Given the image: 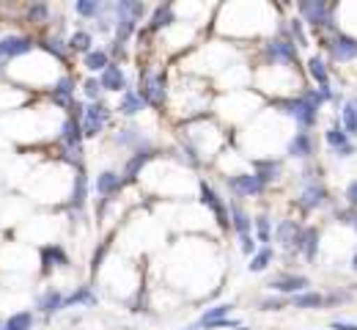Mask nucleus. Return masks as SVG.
Here are the masks:
<instances>
[{"instance_id": "obj_1", "label": "nucleus", "mask_w": 357, "mask_h": 330, "mask_svg": "<svg viewBox=\"0 0 357 330\" xmlns=\"http://www.w3.org/2000/svg\"><path fill=\"white\" fill-rule=\"evenodd\" d=\"M269 110L286 121H291L297 130L311 133L319 124V105H313L311 99H305L303 94H289V96H275L269 99Z\"/></svg>"}, {"instance_id": "obj_2", "label": "nucleus", "mask_w": 357, "mask_h": 330, "mask_svg": "<svg viewBox=\"0 0 357 330\" xmlns=\"http://www.w3.org/2000/svg\"><path fill=\"white\" fill-rule=\"evenodd\" d=\"M140 99L146 102V107L154 110H165L171 102V83H168V72L165 69H143L137 77V89Z\"/></svg>"}, {"instance_id": "obj_3", "label": "nucleus", "mask_w": 357, "mask_h": 330, "mask_svg": "<svg viewBox=\"0 0 357 330\" xmlns=\"http://www.w3.org/2000/svg\"><path fill=\"white\" fill-rule=\"evenodd\" d=\"M223 185L231 193V201H248V198H261L267 195L269 188L253 174V171H236V174H223Z\"/></svg>"}, {"instance_id": "obj_4", "label": "nucleus", "mask_w": 357, "mask_h": 330, "mask_svg": "<svg viewBox=\"0 0 357 330\" xmlns=\"http://www.w3.org/2000/svg\"><path fill=\"white\" fill-rule=\"evenodd\" d=\"M261 66H289L300 69V50L294 47L289 39L269 36L261 42Z\"/></svg>"}, {"instance_id": "obj_5", "label": "nucleus", "mask_w": 357, "mask_h": 330, "mask_svg": "<svg viewBox=\"0 0 357 330\" xmlns=\"http://www.w3.org/2000/svg\"><path fill=\"white\" fill-rule=\"evenodd\" d=\"M110 116H113V107H107L105 102H86L83 107V116H80V130H83V138H99L107 124H110Z\"/></svg>"}, {"instance_id": "obj_6", "label": "nucleus", "mask_w": 357, "mask_h": 330, "mask_svg": "<svg viewBox=\"0 0 357 330\" xmlns=\"http://www.w3.org/2000/svg\"><path fill=\"white\" fill-rule=\"evenodd\" d=\"M264 286H267L269 294L275 292L280 297H294V294L311 289V278L303 276V273H294V270H278L275 276H269L264 281Z\"/></svg>"}, {"instance_id": "obj_7", "label": "nucleus", "mask_w": 357, "mask_h": 330, "mask_svg": "<svg viewBox=\"0 0 357 330\" xmlns=\"http://www.w3.org/2000/svg\"><path fill=\"white\" fill-rule=\"evenodd\" d=\"M160 157V146L157 143H149V146H143V149H137L132 154H127V160H124V165H121V182H124V188L127 185H135L137 179H140V174L146 171V165L151 163V160H157Z\"/></svg>"}, {"instance_id": "obj_8", "label": "nucleus", "mask_w": 357, "mask_h": 330, "mask_svg": "<svg viewBox=\"0 0 357 330\" xmlns=\"http://www.w3.org/2000/svg\"><path fill=\"white\" fill-rule=\"evenodd\" d=\"M198 201L212 212L215 223L220 226V232H228L231 229V218H228V201L218 190L212 188L206 179H198Z\"/></svg>"}, {"instance_id": "obj_9", "label": "nucleus", "mask_w": 357, "mask_h": 330, "mask_svg": "<svg viewBox=\"0 0 357 330\" xmlns=\"http://www.w3.org/2000/svg\"><path fill=\"white\" fill-rule=\"evenodd\" d=\"M333 204V198H330V190L324 188L321 182H313V185H305V188H300L297 193V198H294V207H297V212L300 215H313V212H319V209H324V207H330Z\"/></svg>"}, {"instance_id": "obj_10", "label": "nucleus", "mask_w": 357, "mask_h": 330, "mask_svg": "<svg viewBox=\"0 0 357 330\" xmlns=\"http://www.w3.org/2000/svg\"><path fill=\"white\" fill-rule=\"evenodd\" d=\"M324 146L335 160H349L357 154V143L344 133V127L338 124V116L333 119V124L324 130Z\"/></svg>"}, {"instance_id": "obj_11", "label": "nucleus", "mask_w": 357, "mask_h": 330, "mask_svg": "<svg viewBox=\"0 0 357 330\" xmlns=\"http://www.w3.org/2000/svg\"><path fill=\"white\" fill-rule=\"evenodd\" d=\"M321 47L327 50L330 55V63H355L357 61V36H349L344 31H338L335 36H330Z\"/></svg>"}, {"instance_id": "obj_12", "label": "nucleus", "mask_w": 357, "mask_h": 330, "mask_svg": "<svg viewBox=\"0 0 357 330\" xmlns=\"http://www.w3.org/2000/svg\"><path fill=\"white\" fill-rule=\"evenodd\" d=\"M176 20H178L176 3L165 0V3H157V6L149 11V22L143 25V31H146V33H151V36H160V33L171 31V28L176 25Z\"/></svg>"}, {"instance_id": "obj_13", "label": "nucleus", "mask_w": 357, "mask_h": 330, "mask_svg": "<svg viewBox=\"0 0 357 330\" xmlns=\"http://www.w3.org/2000/svg\"><path fill=\"white\" fill-rule=\"evenodd\" d=\"M36 52V36L31 33H8L0 39V61H17V58H25Z\"/></svg>"}, {"instance_id": "obj_14", "label": "nucleus", "mask_w": 357, "mask_h": 330, "mask_svg": "<svg viewBox=\"0 0 357 330\" xmlns=\"http://www.w3.org/2000/svg\"><path fill=\"white\" fill-rule=\"evenodd\" d=\"M303 226H305V223H300V220H294V218H283V220H278V223H275V234H272V242H278V245L283 248V256H286V262L297 259V253H294V245H297V237H300V232H303Z\"/></svg>"}, {"instance_id": "obj_15", "label": "nucleus", "mask_w": 357, "mask_h": 330, "mask_svg": "<svg viewBox=\"0 0 357 330\" xmlns=\"http://www.w3.org/2000/svg\"><path fill=\"white\" fill-rule=\"evenodd\" d=\"M248 171H253L267 188H272L275 182L283 179L286 163H283L280 157H275V154H269V157H250V160H248Z\"/></svg>"}, {"instance_id": "obj_16", "label": "nucleus", "mask_w": 357, "mask_h": 330, "mask_svg": "<svg viewBox=\"0 0 357 330\" xmlns=\"http://www.w3.org/2000/svg\"><path fill=\"white\" fill-rule=\"evenodd\" d=\"M75 91H77V80H75V75H61L52 86H50V91H47V96H50V102L58 107V110H72V105L77 102V96H75Z\"/></svg>"}, {"instance_id": "obj_17", "label": "nucleus", "mask_w": 357, "mask_h": 330, "mask_svg": "<svg viewBox=\"0 0 357 330\" xmlns=\"http://www.w3.org/2000/svg\"><path fill=\"white\" fill-rule=\"evenodd\" d=\"M319 250H321V229L313 226V223H305L303 232L297 237V245H294V253L300 259H305L308 264H316L319 259Z\"/></svg>"}, {"instance_id": "obj_18", "label": "nucleus", "mask_w": 357, "mask_h": 330, "mask_svg": "<svg viewBox=\"0 0 357 330\" xmlns=\"http://www.w3.org/2000/svg\"><path fill=\"white\" fill-rule=\"evenodd\" d=\"M283 151H286V157H291V160L311 163L313 154H316V138H313V133H305V130L291 133L286 146H283Z\"/></svg>"}, {"instance_id": "obj_19", "label": "nucleus", "mask_w": 357, "mask_h": 330, "mask_svg": "<svg viewBox=\"0 0 357 330\" xmlns=\"http://www.w3.org/2000/svg\"><path fill=\"white\" fill-rule=\"evenodd\" d=\"M39 264H42V276H50L55 270H63L69 267V253L61 242H50L39 248Z\"/></svg>"}, {"instance_id": "obj_20", "label": "nucleus", "mask_w": 357, "mask_h": 330, "mask_svg": "<svg viewBox=\"0 0 357 330\" xmlns=\"http://www.w3.org/2000/svg\"><path fill=\"white\" fill-rule=\"evenodd\" d=\"M149 143H154L140 127H135V124H127V127H119L116 133H113V146L116 149H124V151H137V149H143V146H149Z\"/></svg>"}, {"instance_id": "obj_21", "label": "nucleus", "mask_w": 357, "mask_h": 330, "mask_svg": "<svg viewBox=\"0 0 357 330\" xmlns=\"http://www.w3.org/2000/svg\"><path fill=\"white\" fill-rule=\"evenodd\" d=\"M99 83H102V91L105 94H124V91H130V77H127L124 66L121 63H113V61L99 75Z\"/></svg>"}, {"instance_id": "obj_22", "label": "nucleus", "mask_w": 357, "mask_h": 330, "mask_svg": "<svg viewBox=\"0 0 357 330\" xmlns=\"http://www.w3.org/2000/svg\"><path fill=\"white\" fill-rule=\"evenodd\" d=\"M93 190L99 198L105 201H113L121 190H124V182H121V174L116 168H105L102 174H96V182H93Z\"/></svg>"}, {"instance_id": "obj_23", "label": "nucleus", "mask_w": 357, "mask_h": 330, "mask_svg": "<svg viewBox=\"0 0 357 330\" xmlns=\"http://www.w3.org/2000/svg\"><path fill=\"white\" fill-rule=\"evenodd\" d=\"M228 218H231V232H234L236 237L253 234V215L248 212L245 204L228 198Z\"/></svg>"}, {"instance_id": "obj_24", "label": "nucleus", "mask_w": 357, "mask_h": 330, "mask_svg": "<svg viewBox=\"0 0 357 330\" xmlns=\"http://www.w3.org/2000/svg\"><path fill=\"white\" fill-rule=\"evenodd\" d=\"M305 75H308V80H311L316 89L319 86H330V77H333L330 61L321 52H313V55H308V61H305Z\"/></svg>"}, {"instance_id": "obj_25", "label": "nucleus", "mask_w": 357, "mask_h": 330, "mask_svg": "<svg viewBox=\"0 0 357 330\" xmlns=\"http://www.w3.org/2000/svg\"><path fill=\"white\" fill-rule=\"evenodd\" d=\"M63 297H66V294H63L58 286H47L45 292L36 297V311H39L45 320L61 314V311H63Z\"/></svg>"}, {"instance_id": "obj_26", "label": "nucleus", "mask_w": 357, "mask_h": 330, "mask_svg": "<svg viewBox=\"0 0 357 330\" xmlns=\"http://www.w3.org/2000/svg\"><path fill=\"white\" fill-rule=\"evenodd\" d=\"M96 303H99V297H96L93 286H89V283L75 286V289L63 297V308H93Z\"/></svg>"}, {"instance_id": "obj_27", "label": "nucleus", "mask_w": 357, "mask_h": 330, "mask_svg": "<svg viewBox=\"0 0 357 330\" xmlns=\"http://www.w3.org/2000/svg\"><path fill=\"white\" fill-rule=\"evenodd\" d=\"M338 124L344 127V133L355 141L357 138V96H347L338 107Z\"/></svg>"}, {"instance_id": "obj_28", "label": "nucleus", "mask_w": 357, "mask_h": 330, "mask_svg": "<svg viewBox=\"0 0 357 330\" xmlns=\"http://www.w3.org/2000/svg\"><path fill=\"white\" fill-rule=\"evenodd\" d=\"M116 113L124 116V119H137L140 113H146V102L140 99V94H137L135 89H130V91H124V94L119 96Z\"/></svg>"}, {"instance_id": "obj_29", "label": "nucleus", "mask_w": 357, "mask_h": 330, "mask_svg": "<svg viewBox=\"0 0 357 330\" xmlns=\"http://www.w3.org/2000/svg\"><path fill=\"white\" fill-rule=\"evenodd\" d=\"M289 306L297 311H324V294L316 289H305V292L289 297Z\"/></svg>"}, {"instance_id": "obj_30", "label": "nucleus", "mask_w": 357, "mask_h": 330, "mask_svg": "<svg viewBox=\"0 0 357 330\" xmlns=\"http://www.w3.org/2000/svg\"><path fill=\"white\" fill-rule=\"evenodd\" d=\"M275 259H278V253H275V248H272V245H259V250L248 259V273H253V276L267 273L269 267L275 264Z\"/></svg>"}, {"instance_id": "obj_31", "label": "nucleus", "mask_w": 357, "mask_h": 330, "mask_svg": "<svg viewBox=\"0 0 357 330\" xmlns=\"http://www.w3.org/2000/svg\"><path fill=\"white\" fill-rule=\"evenodd\" d=\"M234 303H215V306H209L201 317H198V322H195V328L198 330H206L209 325H215V322H220V320H228L231 314H234Z\"/></svg>"}, {"instance_id": "obj_32", "label": "nucleus", "mask_w": 357, "mask_h": 330, "mask_svg": "<svg viewBox=\"0 0 357 330\" xmlns=\"http://www.w3.org/2000/svg\"><path fill=\"white\" fill-rule=\"evenodd\" d=\"M113 14L116 17H130L135 22H143L146 14H149V6L143 0H119V3H113Z\"/></svg>"}, {"instance_id": "obj_33", "label": "nucleus", "mask_w": 357, "mask_h": 330, "mask_svg": "<svg viewBox=\"0 0 357 330\" xmlns=\"http://www.w3.org/2000/svg\"><path fill=\"white\" fill-rule=\"evenodd\" d=\"M107 63H110V55H107L105 47H93L91 52L83 55V66H86V72H91L93 77H99L107 69Z\"/></svg>"}, {"instance_id": "obj_34", "label": "nucleus", "mask_w": 357, "mask_h": 330, "mask_svg": "<svg viewBox=\"0 0 357 330\" xmlns=\"http://www.w3.org/2000/svg\"><path fill=\"white\" fill-rule=\"evenodd\" d=\"M66 47H69V52H75V55H86V52L93 50V33L86 31V28H77L75 33L66 36Z\"/></svg>"}, {"instance_id": "obj_35", "label": "nucleus", "mask_w": 357, "mask_h": 330, "mask_svg": "<svg viewBox=\"0 0 357 330\" xmlns=\"http://www.w3.org/2000/svg\"><path fill=\"white\" fill-rule=\"evenodd\" d=\"M272 234H275V223L269 218V212H259L253 218V237L259 245H272Z\"/></svg>"}, {"instance_id": "obj_36", "label": "nucleus", "mask_w": 357, "mask_h": 330, "mask_svg": "<svg viewBox=\"0 0 357 330\" xmlns=\"http://www.w3.org/2000/svg\"><path fill=\"white\" fill-rule=\"evenodd\" d=\"M25 22L33 25V28H45V25L52 22V8L47 3H31L25 8Z\"/></svg>"}, {"instance_id": "obj_37", "label": "nucleus", "mask_w": 357, "mask_h": 330, "mask_svg": "<svg viewBox=\"0 0 357 330\" xmlns=\"http://www.w3.org/2000/svg\"><path fill=\"white\" fill-rule=\"evenodd\" d=\"M33 325H36V314L31 308L14 311L11 317L3 320V330H33Z\"/></svg>"}, {"instance_id": "obj_38", "label": "nucleus", "mask_w": 357, "mask_h": 330, "mask_svg": "<svg viewBox=\"0 0 357 330\" xmlns=\"http://www.w3.org/2000/svg\"><path fill=\"white\" fill-rule=\"evenodd\" d=\"M355 300V292L349 286H335L324 294V308H338V306H349Z\"/></svg>"}, {"instance_id": "obj_39", "label": "nucleus", "mask_w": 357, "mask_h": 330, "mask_svg": "<svg viewBox=\"0 0 357 330\" xmlns=\"http://www.w3.org/2000/svg\"><path fill=\"white\" fill-rule=\"evenodd\" d=\"M102 8H105L102 0H77V3H75V14H77L80 20H96V17L102 14Z\"/></svg>"}, {"instance_id": "obj_40", "label": "nucleus", "mask_w": 357, "mask_h": 330, "mask_svg": "<svg viewBox=\"0 0 357 330\" xmlns=\"http://www.w3.org/2000/svg\"><path fill=\"white\" fill-rule=\"evenodd\" d=\"M80 91H83V96H86V102H102V96H105L99 77H93V75H89V77L80 83Z\"/></svg>"}, {"instance_id": "obj_41", "label": "nucleus", "mask_w": 357, "mask_h": 330, "mask_svg": "<svg viewBox=\"0 0 357 330\" xmlns=\"http://www.w3.org/2000/svg\"><path fill=\"white\" fill-rule=\"evenodd\" d=\"M110 245H113V237L102 239L99 248L93 250V256H91V276H96V273L102 270V264H105V259H107V253H110Z\"/></svg>"}, {"instance_id": "obj_42", "label": "nucleus", "mask_w": 357, "mask_h": 330, "mask_svg": "<svg viewBox=\"0 0 357 330\" xmlns=\"http://www.w3.org/2000/svg\"><path fill=\"white\" fill-rule=\"evenodd\" d=\"M289 308V297H280V294H267L259 300V311H283Z\"/></svg>"}, {"instance_id": "obj_43", "label": "nucleus", "mask_w": 357, "mask_h": 330, "mask_svg": "<svg viewBox=\"0 0 357 330\" xmlns=\"http://www.w3.org/2000/svg\"><path fill=\"white\" fill-rule=\"evenodd\" d=\"M236 242H239V253H242L245 259H250V256L259 250V242H256V237H253V234L236 237Z\"/></svg>"}, {"instance_id": "obj_44", "label": "nucleus", "mask_w": 357, "mask_h": 330, "mask_svg": "<svg viewBox=\"0 0 357 330\" xmlns=\"http://www.w3.org/2000/svg\"><path fill=\"white\" fill-rule=\"evenodd\" d=\"M344 201H347L349 209H355L357 212V179H352V182L344 188Z\"/></svg>"}, {"instance_id": "obj_45", "label": "nucleus", "mask_w": 357, "mask_h": 330, "mask_svg": "<svg viewBox=\"0 0 357 330\" xmlns=\"http://www.w3.org/2000/svg\"><path fill=\"white\" fill-rule=\"evenodd\" d=\"M330 330H357V322H349V320H333V322H330Z\"/></svg>"}, {"instance_id": "obj_46", "label": "nucleus", "mask_w": 357, "mask_h": 330, "mask_svg": "<svg viewBox=\"0 0 357 330\" xmlns=\"http://www.w3.org/2000/svg\"><path fill=\"white\" fill-rule=\"evenodd\" d=\"M349 270H352V273H357V250L352 253V259H349Z\"/></svg>"}, {"instance_id": "obj_47", "label": "nucleus", "mask_w": 357, "mask_h": 330, "mask_svg": "<svg viewBox=\"0 0 357 330\" xmlns=\"http://www.w3.org/2000/svg\"><path fill=\"white\" fill-rule=\"evenodd\" d=\"M178 330H198L195 325H187V328H178Z\"/></svg>"}, {"instance_id": "obj_48", "label": "nucleus", "mask_w": 357, "mask_h": 330, "mask_svg": "<svg viewBox=\"0 0 357 330\" xmlns=\"http://www.w3.org/2000/svg\"><path fill=\"white\" fill-rule=\"evenodd\" d=\"M236 330H253V328H248V325H239Z\"/></svg>"}, {"instance_id": "obj_49", "label": "nucleus", "mask_w": 357, "mask_h": 330, "mask_svg": "<svg viewBox=\"0 0 357 330\" xmlns=\"http://www.w3.org/2000/svg\"><path fill=\"white\" fill-rule=\"evenodd\" d=\"M0 330H3V320H0Z\"/></svg>"}]
</instances>
